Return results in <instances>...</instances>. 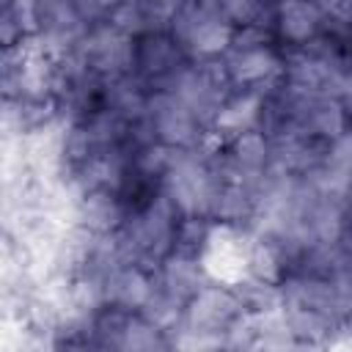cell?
I'll return each instance as SVG.
<instances>
[{
  "label": "cell",
  "instance_id": "cell-1",
  "mask_svg": "<svg viewBox=\"0 0 352 352\" xmlns=\"http://www.w3.org/2000/svg\"><path fill=\"white\" fill-rule=\"evenodd\" d=\"M129 63L135 66L143 82H165L173 80L176 72L184 66L182 41L170 33L146 30L129 47Z\"/></svg>",
  "mask_w": 352,
  "mask_h": 352
},
{
  "label": "cell",
  "instance_id": "cell-2",
  "mask_svg": "<svg viewBox=\"0 0 352 352\" xmlns=\"http://www.w3.org/2000/svg\"><path fill=\"white\" fill-rule=\"evenodd\" d=\"M289 11L297 16V22H305V19H322L319 8H316V6H311L308 0H302V3H292V6H289ZM314 30H316L314 25H308V30H297L292 22H289V25H280V36H283V38H294V41H302L305 36L311 38V36H314Z\"/></svg>",
  "mask_w": 352,
  "mask_h": 352
}]
</instances>
